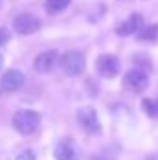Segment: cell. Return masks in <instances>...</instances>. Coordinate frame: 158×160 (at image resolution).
Wrapping results in <instances>:
<instances>
[{
    "label": "cell",
    "mask_w": 158,
    "mask_h": 160,
    "mask_svg": "<svg viewBox=\"0 0 158 160\" xmlns=\"http://www.w3.org/2000/svg\"><path fill=\"white\" fill-rule=\"evenodd\" d=\"M2 65H4V56L0 54V69H2Z\"/></svg>",
    "instance_id": "17"
},
{
    "label": "cell",
    "mask_w": 158,
    "mask_h": 160,
    "mask_svg": "<svg viewBox=\"0 0 158 160\" xmlns=\"http://www.w3.org/2000/svg\"><path fill=\"white\" fill-rule=\"evenodd\" d=\"M39 125H41V116L34 110H19L13 116V127L22 136L34 134L39 128Z\"/></svg>",
    "instance_id": "1"
},
{
    "label": "cell",
    "mask_w": 158,
    "mask_h": 160,
    "mask_svg": "<svg viewBox=\"0 0 158 160\" xmlns=\"http://www.w3.org/2000/svg\"><path fill=\"white\" fill-rule=\"evenodd\" d=\"M123 84L128 91L132 93H143L147 88H149V77L143 69H130L125 78H123Z\"/></svg>",
    "instance_id": "6"
},
{
    "label": "cell",
    "mask_w": 158,
    "mask_h": 160,
    "mask_svg": "<svg viewBox=\"0 0 158 160\" xmlns=\"http://www.w3.org/2000/svg\"><path fill=\"white\" fill-rule=\"evenodd\" d=\"M141 108H143V112L149 118H153V119L158 118V101H155V99H143L141 101Z\"/></svg>",
    "instance_id": "13"
},
{
    "label": "cell",
    "mask_w": 158,
    "mask_h": 160,
    "mask_svg": "<svg viewBox=\"0 0 158 160\" xmlns=\"http://www.w3.org/2000/svg\"><path fill=\"white\" fill-rule=\"evenodd\" d=\"M41 28V19L32 13H21L13 19V30L21 36H30L36 34Z\"/></svg>",
    "instance_id": "5"
},
{
    "label": "cell",
    "mask_w": 158,
    "mask_h": 160,
    "mask_svg": "<svg viewBox=\"0 0 158 160\" xmlns=\"http://www.w3.org/2000/svg\"><path fill=\"white\" fill-rule=\"evenodd\" d=\"M54 158L56 160H78L77 143L71 138H63L54 147Z\"/></svg>",
    "instance_id": "7"
},
{
    "label": "cell",
    "mask_w": 158,
    "mask_h": 160,
    "mask_svg": "<svg viewBox=\"0 0 158 160\" xmlns=\"http://www.w3.org/2000/svg\"><path fill=\"white\" fill-rule=\"evenodd\" d=\"M69 2H71V0H47V2H45V9H47L50 15H54V13L63 11V9L69 6Z\"/></svg>",
    "instance_id": "12"
},
{
    "label": "cell",
    "mask_w": 158,
    "mask_h": 160,
    "mask_svg": "<svg viewBox=\"0 0 158 160\" xmlns=\"http://www.w3.org/2000/svg\"><path fill=\"white\" fill-rule=\"evenodd\" d=\"M77 119H78V125L87 134H99L101 132V121H99V114L95 108H91V106L78 108Z\"/></svg>",
    "instance_id": "3"
},
{
    "label": "cell",
    "mask_w": 158,
    "mask_h": 160,
    "mask_svg": "<svg viewBox=\"0 0 158 160\" xmlns=\"http://www.w3.org/2000/svg\"><path fill=\"white\" fill-rule=\"evenodd\" d=\"M24 84V75L17 69H9L0 78V89L2 91H17Z\"/></svg>",
    "instance_id": "8"
},
{
    "label": "cell",
    "mask_w": 158,
    "mask_h": 160,
    "mask_svg": "<svg viewBox=\"0 0 158 160\" xmlns=\"http://www.w3.org/2000/svg\"><path fill=\"white\" fill-rule=\"evenodd\" d=\"M145 160H158V153H156V155H151V157H147Z\"/></svg>",
    "instance_id": "16"
},
{
    "label": "cell",
    "mask_w": 158,
    "mask_h": 160,
    "mask_svg": "<svg viewBox=\"0 0 158 160\" xmlns=\"http://www.w3.org/2000/svg\"><path fill=\"white\" fill-rule=\"evenodd\" d=\"M143 28V17L140 15V13H132L126 21H123L121 24L117 26V30H116V34L117 36H132V34H136L138 36V32Z\"/></svg>",
    "instance_id": "9"
},
{
    "label": "cell",
    "mask_w": 158,
    "mask_h": 160,
    "mask_svg": "<svg viewBox=\"0 0 158 160\" xmlns=\"http://www.w3.org/2000/svg\"><path fill=\"white\" fill-rule=\"evenodd\" d=\"M60 67L67 77H80L84 73V69H86V58L77 48L67 50L60 58Z\"/></svg>",
    "instance_id": "2"
},
{
    "label": "cell",
    "mask_w": 158,
    "mask_h": 160,
    "mask_svg": "<svg viewBox=\"0 0 158 160\" xmlns=\"http://www.w3.org/2000/svg\"><path fill=\"white\" fill-rule=\"evenodd\" d=\"M15 160H36V155H34V151L24 149V151H21V153L17 155V158Z\"/></svg>",
    "instance_id": "14"
},
{
    "label": "cell",
    "mask_w": 158,
    "mask_h": 160,
    "mask_svg": "<svg viewBox=\"0 0 158 160\" xmlns=\"http://www.w3.org/2000/svg\"><path fill=\"white\" fill-rule=\"evenodd\" d=\"M11 38V34H9V30L6 28V26H0V47H4L7 41Z\"/></svg>",
    "instance_id": "15"
},
{
    "label": "cell",
    "mask_w": 158,
    "mask_h": 160,
    "mask_svg": "<svg viewBox=\"0 0 158 160\" xmlns=\"http://www.w3.org/2000/svg\"><path fill=\"white\" fill-rule=\"evenodd\" d=\"M95 69L102 78H116L121 71V63L114 54H101L95 62Z\"/></svg>",
    "instance_id": "4"
},
{
    "label": "cell",
    "mask_w": 158,
    "mask_h": 160,
    "mask_svg": "<svg viewBox=\"0 0 158 160\" xmlns=\"http://www.w3.org/2000/svg\"><path fill=\"white\" fill-rule=\"evenodd\" d=\"M138 39L141 41H156L158 39V24H151L145 26L138 32Z\"/></svg>",
    "instance_id": "11"
},
{
    "label": "cell",
    "mask_w": 158,
    "mask_h": 160,
    "mask_svg": "<svg viewBox=\"0 0 158 160\" xmlns=\"http://www.w3.org/2000/svg\"><path fill=\"white\" fill-rule=\"evenodd\" d=\"M56 62H58V52H56V50H47V52H41L39 56L34 60V69H36L37 73L47 75V73H50V71L54 69Z\"/></svg>",
    "instance_id": "10"
}]
</instances>
